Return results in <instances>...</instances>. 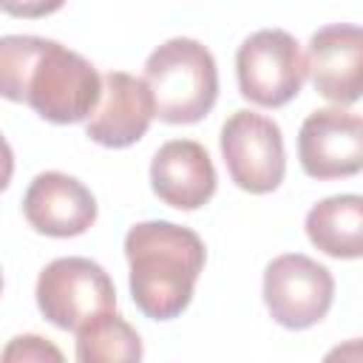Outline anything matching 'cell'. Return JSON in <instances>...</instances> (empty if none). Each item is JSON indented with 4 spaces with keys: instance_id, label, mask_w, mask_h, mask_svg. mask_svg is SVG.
Masks as SVG:
<instances>
[{
    "instance_id": "6da1fadb",
    "label": "cell",
    "mask_w": 363,
    "mask_h": 363,
    "mask_svg": "<svg viewBox=\"0 0 363 363\" xmlns=\"http://www.w3.org/2000/svg\"><path fill=\"white\" fill-rule=\"evenodd\" d=\"M102 77L91 60L37 34L0 37V96L31 105L54 125H74L94 113Z\"/></svg>"
},
{
    "instance_id": "7a4b0ae2",
    "label": "cell",
    "mask_w": 363,
    "mask_h": 363,
    "mask_svg": "<svg viewBox=\"0 0 363 363\" xmlns=\"http://www.w3.org/2000/svg\"><path fill=\"white\" fill-rule=\"evenodd\" d=\"M130 264V298L153 320H170L193 301V286L204 269V241L190 227L173 221H139L125 235Z\"/></svg>"
},
{
    "instance_id": "3957f363",
    "label": "cell",
    "mask_w": 363,
    "mask_h": 363,
    "mask_svg": "<svg viewBox=\"0 0 363 363\" xmlns=\"http://www.w3.org/2000/svg\"><path fill=\"white\" fill-rule=\"evenodd\" d=\"M156 116L170 125L204 119L218 96V68L207 45L193 37H170L156 45L145 62Z\"/></svg>"
},
{
    "instance_id": "277c9868",
    "label": "cell",
    "mask_w": 363,
    "mask_h": 363,
    "mask_svg": "<svg viewBox=\"0 0 363 363\" xmlns=\"http://www.w3.org/2000/svg\"><path fill=\"white\" fill-rule=\"evenodd\" d=\"M34 295L43 318L57 329H79L94 315L113 312L116 306L111 275L82 255H65L45 264Z\"/></svg>"
},
{
    "instance_id": "5b68a950",
    "label": "cell",
    "mask_w": 363,
    "mask_h": 363,
    "mask_svg": "<svg viewBox=\"0 0 363 363\" xmlns=\"http://www.w3.org/2000/svg\"><path fill=\"white\" fill-rule=\"evenodd\" d=\"M235 77L244 99L261 108H281L298 96L306 79L301 43L284 28H261L235 51Z\"/></svg>"
},
{
    "instance_id": "8992f818",
    "label": "cell",
    "mask_w": 363,
    "mask_h": 363,
    "mask_svg": "<svg viewBox=\"0 0 363 363\" xmlns=\"http://www.w3.org/2000/svg\"><path fill=\"white\" fill-rule=\"evenodd\" d=\"M221 156L230 179L247 193H272L286 173L284 136L275 119L255 111H233L221 125Z\"/></svg>"
},
{
    "instance_id": "52a82bcc",
    "label": "cell",
    "mask_w": 363,
    "mask_h": 363,
    "mask_svg": "<svg viewBox=\"0 0 363 363\" xmlns=\"http://www.w3.org/2000/svg\"><path fill=\"white\" fill-rule=\"evenodd\" d=\"M335 298L332 272L303 252H284L264 269V303L275 323L309 329L326 318Z\"/></svg>"
},
{
    "instance_id": "ba28073f",
    "label": "cell",
    "mask_w": 363,
    "mask_h": 363,
    "mask_svg": "<svg viewBox=\"0 0 363 363\" xmlns=\"http://www.w3.org/2000/svg\"><path fill=\"white\" fill-rule=\"evenodd\" d=\"M298 159L312 179L354 176L363 167V122L346 108H318L298 130Z\"/></svg>"
},
{
    "instance_id": "9c48e42d",
    "label": "cell",
    "mask_w": 363,
    "mask_h": 363,
    "mask_svg": "<svg viewBox=\"0 0 363 363\" xmlns=\"http://www.w3.org/2000/svg\"><path fill=\"white\" fill-rule=\"evenodd\" d=\"M153 116L156 108L147 82L128 71H108L85 133L102 147H128L147 133Z\"/></svg>"
},
{
    "instance_id": "30bf717a",
    "label": "cell",
    "mask_w": 363,
    "mask_h": 363,
    "mask_svg": "<svg viewBox=\"0 0 363 363\" xmlns=\"http://www.w3.org/2000/svg\"><path fill=\"white\" fill-rule=\"evenodd\" d=\"M306 71L312 85L329 102L352 105L360 99L363 31L354 23H329L309 37Z\"/></svg>"
},
{
    "instance_id": "8fae6325",
    "label": "cell",
    "mask_w": 363,
    "mask_h": 363,
    "mask_svg": "<svg viewBox=\"0 0 363 363\" xmlns=\"http://www.w3.org/2000/svg\"><path fill=\"white\" fill-rule=\"evenodd\" d=\"M26 221L51 238L82 235L96 221L94 193L74 176L60 170L37 173L23 196Z\"/></svg>"
},
{
    "instance_id": "7c38bea8",
    "label": "cell",
    "mask_w": 363,
    "mask_h": 363,
    "mask_svg": "<svg viewBox=\"0 0 363 363\" xmlns=\"http://www.w3.org/2000/svg\"><path fill=\"white\" fill-rule=\"evenodd\" d=\"M216 167L196 139H170L150 159L153 193L176 210H199L216 193Z\"/></svg>"
},
{
    "instance_id": "4fadbf2b",
    "label": "cell",
    "mask_w": 363,
    "mask_h": 363,
    "mask_svg": "<svg viewBox=\"0 0 363 363\" xmlns=\"http://www.w3.org/2000/svg\"><path fill=\"white\" fill-rule=\"evenodd\" d=\"M309 241L332 258L363 255V199L357 193H340L320 199L306 213Z\"/></svg>"
},
{
    "instance_id": "5bb4252c",
    "label": "cell",
    "mask_w": 363,
    "mask_h": 363,
    "mask_svg": "<svg viewBox=\"0 0 363 363\" xmlns=\"http://www.w3.org/2000/svg\"><path fill=\"white\" fill-rule=\"evenodd\" d=\"M77 363H142V337L116 312L94 315L77 329Z\"/></svg>"
},
{
    "instance_id": "9a60e30c",
    "label": "cell",
    "mask_w": 363,
    "mask_h": 363,
    "mask_svg": "<svg viewBox=\"0 0 363 363\" xmlns=\"http://www.w3.org/2000/svg\"><path fill=\"white\" fill-rule=\"evenodd\" d=\"M0 363H65V354L43 335H17L3 346Z\"/></svg>"
},
{
    "instance_id": "2e32d148",
    "label": "cell",
    "mask_w": 363,
    "mask_h": 363,
    "mask_svg": "<svg viewBox=\"0 0 363 363\" xmlns=\"http://www.w3.org/2000/svg\"><path fill=\"white\" fill-rule=\"evenodd\" d=\"M320 363H363V346H360V337H349L337 346H332Z\"/></svg>"
},
{
    "instance_id": "e0dca14e",
    "label": "cell",
    "mask_w": 363,
    "mask_h": 363,
    "mask_svg": "<svg viewBox=\"0 0 363 363\" xmlns=\"http://www.w3.org/2000/svg\"><path fill=\"white\" fill-rule=\"evenodd\" d=\"M11 176H14V150H11L9 139L0 133V193L9 187Z\"/></svg>"
},
{
    "instance_id": "ac0fdd59",
    "label": "cell",
    "mask_w": 363,
    "mask_h": 363,
    "mask_svg": "<svg viewBox=\"0 0 363 363\" xmlns=\"http://www.w3.org/2000/svg\"><path fill=\"white\" fill-rule=\"evenodd\" d=\"M0 289H3V275H0Z\"/></svg>"
}]
</instances>
